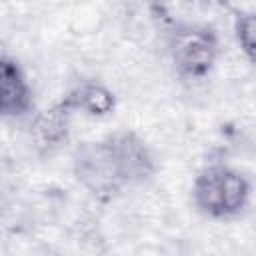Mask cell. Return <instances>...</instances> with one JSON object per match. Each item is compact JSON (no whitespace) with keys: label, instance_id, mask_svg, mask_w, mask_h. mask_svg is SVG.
<instances>
[{"label":"cell","instance_id":"cell-1","mask_svg":"<svg viewBox=\"0 0 256 256\" xmlns=\"http://www.w3.org/2000/svg\"><path fill=\"white\" fill-rule=\"evenodd\" d=\"M156 170L150 146L128 128L80 142L72 152L74 180L98 202H112L128 188L146 184Z\"/></svg>","mask_w":256,"mask_h":256},{"label":"cell","instance_id":"cell-2","mask_svg":"<svg viewBox=\"0 0 256 256\" xmlns=\"http://www.w3.org/2000/svg\"><path fill=\"white\" fill-rule=\"evenodd\" d=\"M252 200L250 178L228 164L214 162L198 170L192 182L194 208L208 220L230 222L240 218Z\"/></svg>","mask_w":256,"mask_h":256},{"label":"cell","instance_id":"cell-3","mask_svg":"<svg viewBox=\"0 0 256 256\" xmlns=\"http://www.w3.org/2000/svg\"><path fill=\"white\" fill-rule=\"evenodd\" d=\"M168 52L176 72L186 80H204L220 56L218 32L208 24L180 22L168 38Z\"/></svg>","mask_w":256,"mask_h":256},{"label":"cell","instance_id":"cell-4","mask_svg":"<svg viewBox=\"0 0 256 256\" xmlns=\"http://www.w3.org/2000/svg\"><path fill=\"white\" fill-rule=\"evenodd\" d=\"M34 92L20 62L0 54V120H16L30 114Z\"/></svg>","mask_w":256,"mask_h":256},{"label":"cell","instance_id":"cell-5","mask_svg":"<svg viewBox=\"0 0 256 256\" xmlns=\"http://www.w3.org/2000/svg\"><path fill=\"white\" fill-rule=\"evenodd\" d=\"M60 102L72 112L88 118H108L116 110V94L98 80H82L74 84Z\"/></svg>","mask_w":256,"mask_h":256},{"label":"cell","instance_id":"cell-6","mask_svg":"<svg viewBox=\"0 0 256 256\" xmlns=\"http://www.w3.org/2000/svg\"><path fill=\"white\" fill-rule=\"evenodd\" d=\"M72 112L58 100L50 108L42 110L32 122V142L40 154H54L70 134Z\"/></svg>","mask_w":256,"mask_h":256},{"label":"cell","instance_id":"cell-7","mask_svg":"<svg viewBox=\"0 0 256 256\" xmlns=\"http://www.w3.org/2000/svg\"><path fill=\"white\" fill-rule=\"evenodd\" d=\"M232 32H234V40H236L240 52L244 54V58L248 62H252L254 60V48H256V20H254V12L252 10H238L234 14Z\"/></svg>","mask_w":256,"mask_h":256},{"label":"cell","instance_id":"cell-8","mask_svg":"<svg viewBox=\"0 0 256 256\" xmlns=\"http://www.w3.org/2000/svg\"><path fill=\"white\" fill-rule=\"evenodd\" d=\"M184 2L198 10H224L232 4V0H184Z\"/></svg>","mask_w":256,"mask_h":256}]
</instances>
